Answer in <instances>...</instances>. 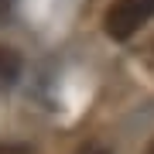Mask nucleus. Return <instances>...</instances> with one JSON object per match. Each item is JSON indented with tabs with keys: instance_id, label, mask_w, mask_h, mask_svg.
Wrapping results in <instances>:
<instances>
[{
	"instance_id": "obj_3",
	"label": "nucleus",
	"mask_w": 154,
	"mask_h": 154,
	"mask_svg": "<svg viewBox=\"0 0 154 154\" xmlns=\"http://www.w3.org/2000/svg\"><path fill=\"white\" fill-rule=\"evenodd\" d=\"M0 154H34L28 144H0Z\"/></svg>"
},
{
	"instance_id": "obj_5",
	"label": "nucleus",
	"mask_w": 154,
	"mask_h": 154,
	"mask_svg": "<svg viewBox=\"0 0 154 154\" xmlns=\"http://www.w3.org/2000/svg\"><path fill=\"white\" fill-rule=\"evenodd\" d=\"M79 154H110V151H106V147H96V144H89V147H82Z\"/></svg>"
},
{
	"instance_id": "obj_1",
	"label": "nucleus",
	"mask_w": 154,
	"mask_h": 154,
	"mask_svg": "<svg viewBox=\"0 0 154 154\" xmlns=\"http://www.w3.org/2000/svg\"><path fill=\"white\" fill-rule=\"evenodd\" d=\"M154 17V0H113L103 14V31L113 41H130Z\"/></svg>"
},
{
	"instance_id": "obj_6",
	"label": "nucleus",
	"mask_w": 154,
	"mask_h": 154,
	"mask_svg": "<svg viewBox=\"0 0 154 154\" xmlns=\"http://www.w3.org/2000/svg\"><path fill=\"white\" fill-rule=\"evenodd\" d=\"M11 7H14V0H0V21L11 14Z\"/></svg>"
},
{
	"instance_id": "obj_2",
	"label": "nucleus",
	"mask_w": 154,
	"mask_h": 154,
	"mask_svg": "<svg viewBox=\"0 0 154 154\" xmlns=\"http://www.w3.org/2000/svg\"><path fill=\"white\" fill-rule=\"evenodd\" d=\"M24 62H21V51L7 48V45H0V86H14L17 75H21Z\"/></svg>"
},
{
	"instance_id": "obj_4",
	"label": "nucleus",
	"mask_w": 154,
	"mask_h": 154,
	"mask_svg": "<svg viewBox=\"0 0 154 154\" xmlns=\"http://www.w3.org/2000/svg\"><path fill=\"white\" fill-rule=\"evenodd\" d=\"M140 58H144V65H147V69L154 72V38H151L147 45H144V55H140Z\"/></svg>"
},
{
	"instance_id": "obj_7",
	"label": "nucleus",
	"mask_w": 154,
	"mask_h": 154,
	"mask_svg": "<svg viewBox=\"0 0 154 154\" xmlns=\"http://www.w3.org/2000/svg\"><path fill=\"white\" fill-rule=\"evenodd\" d=\"M147 154H154V140H151V144H147Z\"/></svg>"
}]
</instances>
